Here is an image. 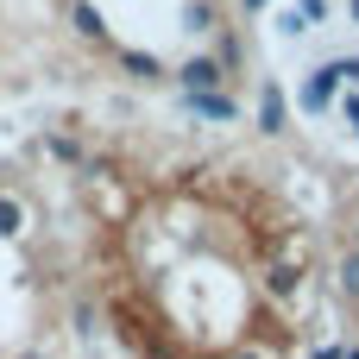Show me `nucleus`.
<instances>
[{"label":"nucleus","mask_w":359,"mask_h":359,"mask_svg":"<svg viewBox=\"0 0 359 359\" xmlns=\"http://www.w3.org/2000/svg\"><path fill=\"white\" fill-rule=\"evenodd\" d=\"M353 252H359V221H353Z\"/></svg>","instance_id":"11"},{"label":"nucleus","mask_w":359,"mask_h":359,"mask_svg":"<svg viewBox=\"0 0 359 359\" xmlns=\"http://www.w3.org/2000/svg\"><path fill=\"white\" fill-rule=\"evenodd\" d=\"M309 359H347V353H341V347H316Z\"/></svg>","instance_id":"10"},{"label":"nucleus","mask_w":359,"mask_h":359,"mask_svg":"<svg viewBox=\"0 0 359 359\" xmlns=\"http://www.w3.org/2000/svg\"><path fill=\"white\" fill-rule=\"evenodd\" d=\"M0 233H19V208H13L6 196H0Z\"/></svg>","instance_id":"9"},{"label":"nucleus","mask_w":359,"mask_h":359,"mask_svg":"<svg viewBox=\"0 0 359 359\" xmlns=\"http://www.w3.org/2000/svg\"><path fill=\"white\" fill-rule=\"evenodd\" d=\"M76 25H82V38H95V44L107 38V25H101V13H95L88 0H76Z\"/></svg>","instance_id":"6"},{"label":"nucleus","mask_w":359,"mask_h":359,"mask_svg":"<svg viewBox=\"0 0 359 359\" xmlns=\"http://www.w3.org/2000/svg\"><path fill=\"white\" fill-rule=\"evenodd\" d=\"M328 101H334V69H316V76H309V88H303V107H309V114H322Z\"/></svg>","instance_id":"3"},{"label":"nucleus","mask_w":359,"mask_h":359,"mask_svg":"<svg viewBox=\"0 0 359 359\" xmlns=\"http://www.w3.org/2000/svg\"><path fill=\"white\" fill-rule=\"evenodd\" d=\"M183 25H189V32H208V6L189 0V6H183Z\"/></svg>","instance_id":"8"},{"label":"nucleus","mask_w":359,"mask_h":359,"mask_svg":"<svg viewBox=\"0 0 359 359\" xmlns=\"http://www.w3.org/2000/svg\"><path fill=\"white\" fill-rule=\"evenodd\" d=\"M347 114H353V120H359V101H353V107H347Z\"/></svg>","instance_id":"12"},{"label":"nucleus","mask_w":359,"mask_h":359,"mask_svg":"<svg viewBox=\"0 0 359 359\" xmlns=\"http://www.w3.org/2000/svg\"><path fill=\"white\" fill-rule=\"evenodd\" d=\"M177 82H183L189 95H215V82H227V69H221L215 57H189V63L177 69Z\"/></svg>","instance_id":"1"},{"label":"nucleus","mask_w":359,"mask_h":359,"mask_svg":"<svg viewBox=\"0 0 359 359\" xmlns=\"http://www.w3.org/2000/svg\"><path fill=\"white\" fill-rule=\"evenodd\" d=\"M189 107H196L202 120H233V114H240L233 95H189Z\"/></svg>","instance_id":"4"},{"label":"nucleus","mask_w":359,"mask_h":359,"mask_svg":"<svg viewBox=\"0 0 359 359\" xmlns=\"http://www.w3.org/2000/svg\"><path fill=\"white\" fill-rule=\"evenodd\" d=\"M233 359H259V353H233Z\"/></svg>","instance_id":"13"},{"label":"nucleus","mask_w":359,"mask_h":359,"mask_svg":"<svg viewBox=\"0 0 359 359\" xmlns=\"http://www.w3.org/2000/svg\"><path fill=\"white\" fill-rule=\"evenodd\" d=\"M284 120H290L284 88H265V95H259V126H265V133H284Z\"/></svg>","instance_id":"2"},{"label":"nucleus","mask_w":359,"mask_h":359,"mask_svg":"<svg viewBox=\"0 0 359 359\" xmlns=\"http://www.w3.org/2000/svg\"><path fill=\"white\" fill-rule=\"evenodd\" d=\"M240 57H246V50H240V38H233V32H221V44H215V63H221V69H240Z\"/></svg>","instance_id":"7"},{"label":"nucleus","mask_w":359,"mask_h":359,"mask_svg":"<svg viewBox=\"0 0 359 359\" xmlns=\"http://www.w3.org/2000/svg\"><path fill=\"white\" fill-rule=\"evenodd\" d=\"M334 284H341V297H347V303H359V252H347V259H341Z\"/></svg>","instance_id":"5"},{"label":"nucleus","mask_w":359,"mask_h":359,"mask_svg":"<svg viewBox=\"0 0 359 359\" xmlns=\"http://www.w3.org/2000/svg\"><path fill=\"white\" fill-rule=\"evenodd\" d=\"M347 359H359V353H347Z\"/></svg>","instance_id":"14"}]
</instances>
